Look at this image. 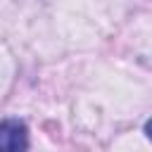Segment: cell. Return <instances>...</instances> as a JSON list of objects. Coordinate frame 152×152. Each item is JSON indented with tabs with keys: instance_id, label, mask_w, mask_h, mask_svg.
I'll return each mask as SVG.
<instances>
[{
	"instance_id": "obj_1",
	"label": "cell",
	"mask_w": 152,
	"mask_h": 152,
	"mask_svg": "<svg viewBox=\"0 0 152 152\" xmlns=\"http://www.w3.org/2000/svg\"><path fill=\"white\" fill-rule=\"evenodd\" d=\"M28 147V128L19 119L0 121V152H17Z\"/></svg>"
},
{
	"instance_id": "obj_2",
	"label": "cell",
	"mask_w": 152,
	"mask_h": 152,
	"mask_svg": "<svg viewBox=\"0 0 152 152\" xmlns=\"http://www.w3.org/2000/svg\"><path fill=\"white\" fill-rule=\"evenodd\" d=\"M145 133H147V138L152 140V119H147V124H145Z\"/></svg>"
}]
</instances>
